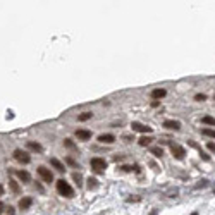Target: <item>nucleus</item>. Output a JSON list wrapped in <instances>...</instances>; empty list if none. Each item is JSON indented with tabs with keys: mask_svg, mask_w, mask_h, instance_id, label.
Here are the masks:
<instances>
[{
	"mask_svg": "<svg viewBox=\"0 0 215 215\" xmlns=\"http://www.w3.org/2000/svg\"><path fill=\"white\" fill-rule=\"evenodd\" d=\"M57 191H59L60 196H66V198H72L74 196V189L69 186V182H66L64 179L57 181Z\"/></svg>",
	"mask_w": 215,
	"mask_h": 215,
	"instance_id": "1",
	"label": "nucleus"
},
{
	"mask_svg": "<svg viewBox=\"0 0 215 215\" xmlns=\"http://www.w3.org/2000/svg\"><path fill=\"white\" fill-rule=\"evenodd\" d=\"M90 165H91V169H93L97 174H102L105 169H107V162H105L103 158H100V157H95V158H91Z\"/></svg>",
	"mask_w": 215,
	"mask_h": 215,
	"instance_id": "2",
	"label": "nucleus"
},
{
	"mask_svg": "<svg viewBox=\"0 0 215 215\" xmlns=\"http://www.w3.org/2000/svg\"><path fill=\"white\" fill-rule=\"evenodd\" d=\"M169 146H170V153H172V155L176 157L177 160H182V158H184V155H186V150H184L181 145H177V143H169Z\"/></svg>",
	"mask_w": 215,
	"mask_h": 215,
	"instance_id": "3",
	"label": "nucleus"
},
{
	"mask_svg": "<svg viewBox=\"0 0 215 215\" xmlns=\"http://www.w3.org/2000/svg\"><path fill=\"white\" fill-rule=\"evenodd\" d=\"M38 174H40V177H42L45 182H52V181H53V174L50 172V169H47L45 165H40L38 167Z\"/></svg>",
	"mask_w": 215,
	"mask_h": 215,
	"instance_id": "4",
	"label": "nucleus"
},
{
	"mask_svg": "<svg viewBox=\"0 0 215 215\" xmlns=\"http://www.w3.org/2000/svg\"><path fill=\"white\" fill-rule=\"evenodd\" d=\"M14 158L18 160V162H21V163H29L31 162V157H29L26 152H22V150H14Z\"/></svg>",
	"mask_w": 215,
	"mask_h": 215,
	"instance_id": "5",
	"label": "nucleus"
},
{
	"mask_svg": "<svg viewBox=\"0 0 215 215\" xmlns=\"http://www.w3.org/2000/svg\"><path fill=\"white\" fill-rule=\"evenodd\" d=\"M131 128H132V131H138V132H152V128H150V126H145V124L136 122V121L131 124Z\"/></svg>",
	"mask_w": 215,
	"mask_h": 215,
	"instance_id": "6",
	"label": "nucleus"
},
{
	"mask_svg": "<svg viewBox=\"0 0 215 215\" xmlns=\"http://www.w3.org/2000/svg\"><path fill=\"white\" fill-rule=\"evenodd\" d=\"M76 136H78V139H81V141H88V139L91 138V131H88V129H78Z\"/></svg>",
	"mask_w": 215,
	"mask_h": 215,
	"instance_id": "7",
	"label": "nucleus"
},
{
	"mask_svg": "<svg viewBox=\"0 0 215 215\" xmlns=\"http://www.w3.org/2000/svg\"><path fill=\"white\" fill-rule=\"evenodd\" d=\"M31 205H33V198H29V196H24L19 200V208H21V210H28Z\"/></svg>",
	"mask_w": 215,
	"mask_h": 215,
	"instance_id": "8",
	"label": "nucleus"
},
{
	"mask_svg": "<svg viewBox=\"0 0 215 215\" xmlns=\"http://www.w3.org/2000/svg\"><path fill=\"white\" fill-rule=\"evenodd\" d=\"M163 128L172 129V131H179L181 129V122L179 121H163Z\"/></svg>",
	"mask_w": 215,
	"mask_h": 215,
	"instance_id": "9",
	"label": "nucleus"
},
{
	"mask_svg": "<svg viewBox=\"0 0 215 215\" xmlns=\"http://www.w3.org/2000/svg\"><path fill=\"white\" fill-rule=\"evenodd\" d=\"M150 95H152V98H153V100H157V102H158L160 98H163V97L167 95V91L163 90V88H157V90H153Z\"/></svg>",
	"mask_w": 215,
	"mask_h": 215,
	"instance_id": "10",
	"label": "nucleus"
},
{
	"mask_svg": "<svg viewBox=\"0 0 215 215\" xmlns=\"http://www.w3.org/2000/svg\"><path fill=\"white\" fill-rule=\"evenodd\" d=\"M98 141L110 145V143H114V141H115V136H114V134H100V136H98Z\"/></svg>",
	"mask_w": 215,
	"mask_h": 215,
	"instance_id": "11",
	"label": "nucleus"
},
{
	"mask_svg": "<svg viewBox=\"0 0 215 215\" xmlns=\"http://www.w3.org/2000/svg\"><path fill=\"white\" fill-rule=\"evenodd\" d=\"M16 176H18L22 182H29V181H31V176H29V172H26V170H16Z\"/></svg>",
	"mask_w": 215,
	"mask_h": 215,
	"instance_id": "12",
	"label": "nucleus"
},
{
	"mask_svg": "<svg viewBox=\"0 0 215 215\" xmlns=\"http://www.w3.org/2000/svg\"><path fill=\"white\" fill-rule=\"evenodd\" d=\"M50 163H52V165L55 167V169L59 170V172H64V170H66V167H64V163H62V162H59V160H57V158H50Z\"/></svg>",
	"mask_w": 215,
	"mask_h": 215,
	"instance_id": "13",
	"label": "nucleus"
},
{
	"mask_svg": "<svg viewBox=\"0 0 215 215\" xmlns=\"http://www.w3.org/2000/svg\"><path fill=\"white\" fill-rule=\"evenodd\" d=\"M86 182H88L86 186H88V189H90V191H91V189H97V188H98V181L95 179V177H90Z\"/></svg>",
	"mask_w": 215,
	"mask_h": 215,
	"instance_id": "14",
	"label": "nucleus"
},
{
	"mask_svg": "<svg viewBox=\"0 0 215 215\" xmlns=\"http://www.w3.org/2000/svg\"><path fill=\"white\" fill-rule=\"evenodd\" d=\"M28 148H29V150H33V152H38V153L43 150V148H42V145H38V143H35V141H28Z\"/></svg>",
	"mask_w": 215,
	"mask_h": 215,
	"instance_id": "15",
	"label": "nucleus"
},
{
	"mask_svg": "<svg viewBox=\"0 0 215 215\" xmlns=\"http://www.w3.org/2000/svg\"><path fill=\"white\" fill-rule=\"evenodd\" d=\"M201 134H203V136H208V138H213V139H215V129L205 128V129H201Z\"/></svg>",
	"mask_w": 215,
	"mask_h": 215,
	"instance_id": "16",
	"label": "nucleus"
},
{
	"mask_svg": "<svg viewBox=\"0 0 215 215\" xmlns=\"http://www.w3.org/2000/svg\"><path fill=\"white\" fill-rule=\"evenodd\" d=\"M201 122H203V124H208V126H213V128H215V117H212V115H205V117L201 119Z\"/></svg>",
	"mask_w": 215,
	"mask_h": 215,
	"instance_id": "17",
	"label": "nucleus"
},
{
	"mask_svg": "<svg viewBox=\"0 0 215 215\" xmlns=\"http://www.w3.org/2000/svg\"><path fill=\"white\" fill-rule=\"evenodd\" d=\"M91 117H93V114H91V112H83V114L78 115V121L84 122V121H88V119H91Z\"/></svg>",
	"mask_w": 215,
	"mask_h": 215,
	"instance_id": "18",
	"label": "nucleus"
},
{
	"mask_svg": "<svg viewBox=\"0 0 215 215\" xmlns=\"http://www.w3.org/2000/svg\"><path fill=\"white\" fill-rule=\"evenodd\" d=\"M9 186H11V189H12V191H14V193H16V194H18V193H19V191H21V189H19V184H18V182H16V181H12V179H11V181H9Z\"/></svg>",
	"mask_w": 215,
	"mask_h": 215,
	"instance_id": "19",
	"label": "nucleus"
},
{
	"mask_svg": "<svg viewBox=\"0 0 215 215\" xmlns=\"http://www.w3.org/2000/svg\"><path fill=\"white\" fill-rule=\"evenodd\" d=\"M152 153H153L155 157H162V155H163V150L160 148V146H153V148H152Z\"/></svg>",
	"mask_w": 215,
	"mask_h": 215,
	"instance_id": "20",
	"label": "nucleus"
},
{
	"mask_svg": "<svg viewBox=\"0 0 215 215\" xmlns=\"http://www.w3.org/2000/svg\"><path fill=\"white\" fill-rule=\"evenodd\" d=\"M150 141H153V139L152 138H146V136H141V138H139V145H141V146L150 145Z\"/></svg>",
	"mask_w": 215,
	"mask_h": 215,
	"instance_id": "21",
	"label": "nucleus"
},
{
	"mask_svg": "<svg viewBox=\"0 0 215 215\" xmlns=\"http://www.w3.org/2000/svg\"><path fill=\"white\" fill-rule=\"evenodd\" d=\"M64 145H66V148H69V150H76V145H74V143L71 141L69 138H67V139H64Z\"/></svg>",
	"mask_w": 215,
	"mask_h": 215,
	"instance_id": "22",
	"label": "nucleus"
},
{
	"mask_svg": "<svg viewBox=\"0 0 215 215\" xmlns=\"http://www.w3.org/2000/svg\"><path fill=\"white\" fill-rule=\"evenodd\" d=\"M72 179H74V181H76V182H78V186H81V184H83V182H81V181H83V177H81V174L74 172V174H72Z\"/></svg>",
	"mask_w": 215,
	"mask_h": 215,
	"instance_id": "23",
	"label": "nucleus"
},
{
	"mask_svg": "<svg viewBox=\"0 0 215 215\" xmlns=\"http://www.w3.org/2000/svg\"><path fill=\"white\" fill-rule=\"evenodd\" d=\"M66 162L69 163V165H72V167H78V163H76V160L72 158V157H66Z\"/></svg>",
	"mask_w": 215,
	"mask_h": 215,
	"instance_id": "24",
	"label": "nucleus"
},
{
	"mask_svg": "<svg viewBox=\"0 0 215 215\" xmlns=\"http://www.w3.org/2000/svg\"><path fill=\"white\" fill-rule=\"evenodd\" d=\"M207 148H208V150H210V152L215 155V143H213V141H208V143H207Z\"/></svg>",
	"mask_w": 215,
	"mask_h": 215,
	"instance_id": "25",
	"label": "nucleus"
},
{
	"mask_svg": "<svg viewBox=\"0 0 215 215\" xmlns=\"http://www.w3.org/2000/svg\"><path fill=\"white\" fill-rule=\"evenodd\" d=\"M194 100H196V102H203V100H207V95L200 93V95H196V97H194Z\"/></svg>",
	"mask_w": 215,
	"mask_h": 215,
	"instance_id": "26",
	"label": "nucleus"
},
{
	"mask_svg": "<svg viewBox=\"0 0 215 215\" xmlns=\"http://www.w3.org/2000/svg\"><path fill=\"white\" fill-rule=\"evenodd\" d=\"M207 186H208V181L207 179L200 181V184H196V188H207Z\"/></svg>",
	"mask_w": 215,
	"mask_h": 215,
	"instance_id": "27",
	"label": "nucleus"
},
{
	"mask_svg": "<svg viewBox=\"0 0 215 215\" xmlns=\"http://www.w3.org/2000/svg\"><path fill=\"white\" fill-rule=\"evenodd\" d=\"M121 169L124 170V172H131V170H132V167H131V165H122Z\"/></svg>",
	"mask_w": 215,
	"mask_h": 215,
	"instance_id": "28",
	"label": "nucleus"
},
{
	"mask_svg": "<svg viewBox=\"0 0 215 215\" xmlns=\"http://www.w3.org/2000/svg\"><path fill=\"white\" fill-rule=\"evenodd\" d=\"M122 139H124V141H131V139H132V136H129V134H124V136H122Z\"/></svg>",
	"mask_w": 215,
	"mask_h": 215,
	"instance_id": "29",
	"label": "nucleus"
},
{
	"mask_svg": "<svg viewBox=\"0 0 215 215\" xmlns=\"http://www.w3.org/2000/svg\"><path fill=\"white\" fill-rule=\"evenodd\" d=\"M5 210H7V215H14V208H12V207L5 208Z\"/></svg>",
	"mask_w": 215,
	"mask_h": 215,
	"instance_id": "30",
	"label": "nucleus"
},
{
	"mask_svg": "<svg viewBox=\"0 0 215 215\" xmlns=\"http://www.w3.org/2000/svg\"><path fill=\"white\" fill-rule=\"evenodd\" d=\"M158 105H160V102H157V100L152 102V107H158Z\"/></svg>",
	"mask_w": 215,
	"mask_h": 215,
	"instance_id": "31",
	"label": "nucleus"
},
{
	"mask_svg": "<svg viewBox=\"0 0 215 215\" xmlns=\"http://www.w3.org/2000/svg\"><path fill=\"white\" fill-rule=\"evenodd\" d=\"M4 210H5V205L2 203V201H0V213H2V212H4Z\"/></svg>",
	"mask_w": 215,
	"mask_h": 215,
	"instance_id": "32",
	"label": "nucleus"
},
{
	"mask_svg": "<svg viewBox=\"0 0 215 215\" xmlns=\"http://www.w3.org/2000/svg\"><path fill=\"white\" fill-rule=\"evenodd\" d=\"M2 194H4V186L0 184V196H2Z\"/></svg>",
	"mask_w": 215,
	"mask_h": 215,
	"instance_id": "33",
	"label": "nucleus"
},
{
	"mask_svg": "<svg viewBox=\"0 0 215 215\" xmlns=\"http://www.w3.org/2000/svg\"><path fill=\"white\" fill-rule=\"evenodd\" d=\"M150 215H157V212H155V210H153V212H152V213H150Z\"/></svg>",
	"mask_w": 215,
	"mask_h": 215,
	"instance_id": "34",
	"label": "nucleus"
},
{
	"mask_svg": "<svg viewBox=\"0 0 215 215\" xmlns=\"http://www.w3.org/2000/svg\"><path fill=\"white\" fill-rule=\"evenodd\" d=\"M191 215H198V212H193V213H191Z\"/></svg>",
	"mask_w": 215,
	"mask_h": 215,
	"instance_id": "35",
	"label": "nucleus"
},
{
	"mask_svg": "<svg viewBox=\"0 0 215 215\" xmlns=\"http://www.w3.org/2000/svg\"><path fill=\"white\" fill-rule=\"evenodd\" d=\"M213 100H215V95H213Z\"/></svg>",
	"mask_w": 215,
	"mask_h": 215,
	"instance_id": "36",
	"label": "nucleus"
}]
</instances>
